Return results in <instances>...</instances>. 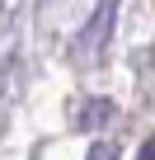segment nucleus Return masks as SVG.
<instances>
[{
	"label": "nucleus",
	"mask_w": 155,
	"mask_h": 160,
	"mask_svg": "<svg viewBox=\"0 0 155 160\" xmlns=\"http://www.w3.org/2000/svg\"><path fill=\"white\" fill-rule=\"evenodd\" d=\"M113 122V99H90L80 113V127H108Z\"/></svg>",
	"instance_id": "f03ea898"
},
{
	"label": "nucleus",
	"mask_w": 155,
	"mask_h": 160,
	"mask_svg": "<svg viewBox=\"0 0 155 160\" xmlns=\"http://www.w3.org/2000/svg\"><path fill=\"white\" fill-rule=\"evenodd\" d=\"M113 19H118V0H99V10L90 14V24H85V33H80V52H104V42H108V33H113Z\"/></svg>",
	"instance_id": "f257e3e1"
},
{
	"label": "nucleus",
	"mask_w": 155,
	"mask_h": 160,
	"mask_svg": "<svg viewBox=\"0 0 155 160\" xmlns=\"http://www.w3.org/2000/svg\"><path fill=\"white\" fill-rule=\"evenodd\" d=\"M90 160H118V146H108V141H94Z\"/></svg>",
	"instance_id": "7ed1b4c3"
},
{
	"label": "nucleus",
	"mask_w": 155,
	"mask_h": 160,
	"mask_svg": "<svg viewBox=\"0 0 155 160\" xmlns=\"http://www.w3.org/2000/svg\"><path fill=\"white\" fill-rule=\"evenodd\" d=\"M136 160H155V137H146V141H141V155H136Z\"/></svg>",
	"instance_id": "20e7f679"
}]
</instances>
